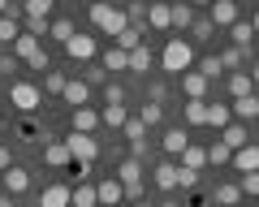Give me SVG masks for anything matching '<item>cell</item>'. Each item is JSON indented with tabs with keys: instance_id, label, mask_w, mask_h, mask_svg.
<instances>
[{
	"instance_id": "cell-1",
	"label": "cell",
	"mask_w": 259,
	"mask_h": 207,
	"mask_svg": "<svg viewBox=\"0 0 259 207\" xmlns=\"http://www.w3.org/2000/svg\"><path fill=\"white\" fill-rule=\"evenodd\" d=\"M91 22L104 30V35H112V39H121V35L130 30V18H125V9L108 5V0H95V5H91Z\"/></svg>"
},
{
	"instance_id": "cell-2",
	"label": "cell",
	"mask_w": 259,
	"mask_h": 207,
	"mask_svg": "<svg viewBox=\"0 0 259 207\" xmlns=\"http://www.w3.org/2000/svg\"><path fill=\"white\" fill-rule=\"evenodd\" d=\"M160 65H164L168 74H177V78L190 74V65H194V47L186 43V39H177V35H173V39L164 43V52H160Z\"/></svg>"
},
{
	"instance_id": "cell-3",
	"label": "cell",
	"mask_w": 259,
	"mask_h": 207,
	"mask_svg": "<svg viewBox=\"0 0 259 207\" xmlns=\"http://www.w3.org/2000/svg\"><path fill=\"white\" fill-rule=\"evenodd\" d=\"M65 142H69V156H74V164H91L95 156H100V138H91V134H78V130H74Z\"/></svg>"
},
{
	"instance_id": "cell-4",
	"label": "cell",
	"mask_w": 259,
	"mask_h": 207,
	"mask_svg": "<svg viewBox=\"0 0 259 207\" xmlns=\"http://www.w3.org/2000/svg\"><path fill=\"white\" fill-rule=\"evenodd\" d=\"M39 99H44V95H39L35 82H13V86H9V104L18 108V113H35Z\"/></svg>"
},
{
	"instance_id": "cell-5",
	"label": "cell",
	"mask_w": 259,
	"mask_h": 207,
	"mask_svg": "<svg viewBox=\"0 0 259 207\" xmlns=\"http://www.w3.org/2000/svg\"><path fill=\"white\" fill-rule=\"evenodd\" d=\"M39 207H74V190L69 186H48L39 194Z\"/></svg>"
},
{
	"instance_id": "cell-6",
	"label": "cell",
	"mask_w": 259,
	"mask_h": 207,
	"mask_svg": "<svg viewBox=\"0 0 259 207\" xmlns=\"http://www.w3.org/2000/svg\"><path fill=\"white\" fill-rule=\"evenodd\" d=\"M156 186L160 190H177V186H182V164H173V160L156 164Z\"/></svg>"
},
{
	"instance_id": "cell-7",
	"label": "cell",
	"mask_w": 259,
	"mask_h": 207,
	"mask_svg": "<svg viewBox=\"0 0 259 207\" xmlns=\"http://www.w3.org/2000/svg\"><path fill=\"white\" fill-rule=\"evenodd\" d=\"M212 22L216 26H238V0H212Z\"/></svg>"
},
{
	"instance_id": "cell-8",
	"label": "cell",
	"mask_w": 259,
	"mask_h": 207,
	"mask_svg": "<svg viewBox=\"0 0 259 207\" xmlns=\"http://www.w3.org/2000/svg\"><path fill=\"white\" fill-rule=\"evenodd\" d=\"M147 22H151V30H168L173 26V5H164V0L147 5Z\"/></svg>"
},
{
	"instance_id": "cell-9",
	"label": "cell",
	"mask_w": 259,
	"mask_h": 207,
	"mask_svg": "<svg viewBox=\"0 0 259 207\" xmlns=\"http://www.w3.org/2000/svg\"><path fill=\"white\" fill-rule=\"evenodd\" d=\"M65 52H69L74 61H91L95 57V35H74L69 43H65Z\"/></svg>"
},
{
	"instance_id": "cell-10",
	"label": "cell",
	"mask_w": 259,
	"mask_h": 207,
	"mask_svg": "<svg viewBox=\"0 0 259 207\" xmlns=\"http://www.w3.org/2000/svg\"><path fill=\"white\" fill-rule=\"evenodd\" d=\"M221 142L229 151H242L250 142V134H246V125H242V121H233V125H225V130H221Z\"/></svg>"
},
{
	"instance_id": "cell-11",
	"label": "cell",
	"mask_w": 259,
	"mask_h": 207,
	"mask_svg": "<svg viewBox=\"0 0 259 207\" xmlns=\"http://www.w3.org/2000/svg\"><path fill=\"white\" fill-rule=\"evenodd\" d=\"M95 190H100V203H104V207H121V198H125V186H121L117 177L100 181V186H95Z\"/></svg>"
},
{
	"instance_id": "cell-12",
	"label": "cell",
	"mask_w": 259,
	"mask_h": 207,
	"mask_svg": "<svg viewBox=\"0 0 259 207\" xmlns=\"http://www.w3.org/2000/svg\"><path fill=\"white\" fill-rule=\"evenodd\" d=\"M13 57H18V61H26V65H30L35 57H44V47H39V39H35V35H26V30H22V39L13 43Z\"/></svg>"
},
{
	"instance_id": "cell-13",
	"label": "cell",
	"mask_w": 259,
	"mask_h": 207,
	"mask_svg": "<svg viewBox=\"0 0 259 207\" xmlns=\"http://www.w3.org/2000/svg\"><path fill=\"white\" fill-rule=\"evenodd\" d=\"M44 164H52V169L74 164V156H69V142H48V147H44Z\"/></svg>"
},
{
	"instance_id": "cell-14",
	"label": "cell",
	"mask_w": 259,
	"mask_h": 207,
	"mask_svg": "<svg viewBox=\"0 0 259 207\" xmlns=\"http://www.w3.org/2000/svg\"><path fill=\"white\" fill-rule=\"evenodd\" d=\"M182 91L190 95V99H207V78L199 74V69H190V74H182Z\"/></svg>"
},
{
	"instance_id": "cell-15",
	"label": "cell",
	"mask_w": 259,
	"mask_h": 207,
	"mask_svg": "<svg viewBox=\"0 0 259 207\" xmlns=\"http://www.w3.org/2000/svg\"><path fill=\"white\" fill-rule=\"evenodd\" d=\"M26 190H30V173L26 169H9L5 173V194L18 198V194H26Z\"/></svg>"
},
{
	"instance_id": "cell-16",
	"label": "cell",
	"mask_w": 259,
	"mask_h": 207,
	"mask_svg": "<svg viewBox=\"0 0 259 207\" xmlns=\"http://www.w3.org/2000/svg\"><path fill=\"white\" fill-rule=\"evenodd\" d=\"M233 164H238V173H259V147L246 142L242 151H233Z\"/></svg>"
},
{
	"instance_id": "cell-17",
	"label": "cell",
	"mask_w": 259,
	"mask_h": 207,
	"mask_svg": "<svg viewBox=\"0 0 259 207\" xmlns=\"http://www.w3.org/2000/svg\"><path fill=\"white\" fill-rule=\"evenodd\" d=\"M100 113H95V108H74V130L78 134H95V130H100Z\"/></svg>"
},
{
	"instance_id": "cell-18",
	"label": "cell",
	"mask_w": 259,
	"mask_h": 207,
	"mask_svg": "<svg viewBox=\"0 0 259 207\" xmlns=\"http://www.w3.org/2000/svg\"><path fill=\"white\" fill-rule=\"evenodd\" d=\"M117 181H121V186H139V181H143V160H134V156H130V160H121Z\"/></svg>"
},
{
	"instance_id": "cell-19",
	"label": "cell",
	"mask_w": 259,
	"mask_h": 207,
	"mask_svg": "<svg viewBox=\"0 0 259 207\" xmlns=\"http://www.w3.org/2000/svg\"><path fill=\"white\" fill-rule=\"evenodd\" d=\"M87 99H91V86H87L82 78H74V82L65 86V104H74V108H87Z\"/></svg>"
},
{
	"instance_id": "cell-20",
	"label": "cell",
	"mask_w": 259,
	"mask_h": 207,
	"mask_svg": "<svg viewBox=\"0 0 259 207\" xmlns=\"http://www.w3.org/2000/svg\"><path fill=\"white\" fill-rule=\"evenodd\" d=\"M233 117H238V121H255V117H259V95H242V99H233Z\"/></svg>"
},
{
	"instance_id": "cell-21",
	"label": "cell",
	"mask_w": 259,
	"mask_h": 207,
	"mask_svg": "<svg viewBox=\"0 0 259 207\" xmlns=\"http://www.w3.org/2000/svg\"><path fill=\"white\" fill-rule=\"evenodd\" d=\"M100 121L108 125V130H125V121H130V117H125V104H108V108L100 113Z\"/></svg>"
},
{
	"instance_id": "cell-22",
	"label": "cell",
	"mask_w": 259,
	"mask_h": 207,
	"mask_svg": "<svg viewBox=\"0 0 259 207\" xmlns=\"http://www.w3.org/2000/svg\"><path fill=\"white\" fill-rule=\"evenodd\" d=\"M186 147H190V134L186 130H168L164 134V151L168 156H186Z\"/></svg>"
},
{
	"instance_id": "cell-23",
	"label": "cell",
	"mask_w": 259,
	"mask_h": 207,
	"mask_svg": "<svg viewBox=\"0 0 259 207\" xmlns=\"http://www.w3.org/2000/svg\"><path fill=\"white\" fill-rule=\"evenodd\" d=\"M250 86H255V78H250L246 69H238V74L229 78V95H233V99H242V95H255Z\"/></svg>"
},
{
	"instance_id": "cell-24",
	"label": "cell",
	"mask_w": 259,
	"mask_h": 207,
	"mask_svg": "<svg viewBox=\"0 0 259 207\" xmlns=\"http://www.w3.org/2000/svg\"><path fill=\"white\" fill-rule=\"evenodd\" d=\"M246 61H250V52H246V47H225V52H221V65H225V69H233V74H238V69L246 65Z\"/></svg>"
},
{
	"instance_id": "cell-25",
	"label": "cell",
	"mask_w": 259,
	"mask_h": 207,
	"mask_svg": "<svg viewBox=\"0 0 259 207\" xmlns=\"http://www.w3.org/2000/svg\"><path fill=\"white\" fill-rule=\"evenodd\" d=\"M207 125H216V130L233 125V108H225V104H207Z\"/></svg>"
},
{
	"instance_id": "cell-26",
	"label": "cell",
	"mask_w": 259,
	"mask_h": 207,
	"mask_svg": "<svg viewBox=\"0 0 259 207\" xmlns=\"http://www.w3.org/2000/svg\"><path fill=\"white\" fill-rule=\"evenodd\" d=\"M203 164H207V151L203 147H186V156H182V169H194V173H203Z\"/></svg>"
},
{
	"instance_id": "cell-27",
	"label": "cell",
	"mask_w": 259,
	"mask_h": 207,
	"mask_svg": "<svg viewBox=\"0 0 259 207\" xmlns=\"http://www.w3.org/2000/svg\"><path fill=\"white\" fill-rule=\"evenodd\" d=\"M182 113H186V121H190V125H207V99H190Z\"/></svg>"
},
{
	"instance_id": "cell-28",
	"label": "cell",
	"mask_w": 259,
	"mask_h": 207,
	"mask_svg": "<svg viewBox=\"0 0 259 207\" xmlns=\"http://www.w3.org/2000/svg\"><path fill=\"white\" fill-rule=\"evenodd\" d=\"M173 26H177V30H190V26H194V13H190L186 0H173Z\"/></svg>"
},
{
	"instance_id": "cell-29",
	"label": "cell",
	"mask_w": 259,
	"mask_h": 207,
	"mask_svg": "<svg viewBox=\"0 0 259 207\" xmlns=\"http://www.w3.org/2000/svg\"><path fill=\"white\" fill-rule=\"evenodd\" d=\"M229 35H233V47H246V52H250V39H255V26H250V22L229 26Z\"/></svg>"
},
{
	"instance_id": "cell-30",
	"label": "cell",
	"mask_w": 259,
	"mask_h": 207,
	"mask_svg": "<svg viewBox=\"0 0 259 207\" xmlns=\"http://www.w3.org/2000/svg\"><path fill=\"white\" fill-rule=\"evenodd\" d=\"M130 69H134V74H147V69H151V47L147 43L130 52Z\"/></svg>"
},
{
	"instance_id": "cell-31",
	"label": "cell",
	"mask_w": 259,
	"mask_h": 207,
	"mask_svg": "<svg viewBox=\"0 0 259 207\" xmlns=\"http://www.w3.org/2000/svg\"><path fill=\"white\" fill-rule=\"evenodd\" d=\"M18 39H22L18 18H9V13H5V18H0V43H18Z\"/></svg>"
},
{
	"instance_id": "cell-32",
	"label": "cell",
	"mask_w": 259,
	"mask_h": 207,
	"mask_svg": "<svg viewBox=\"0 0 259 207\" xmlns=\"http://www.w3.org/2000/svg\"><path fill=\"white\" fill-rule=\"evenodd\" d=\"M143 35H147V30H143V26H130L125 35L117 39V47H121V52H134V47H143Z\"/></svg>"
},
{
	"instance_id": "cell-33",
	"label": "cell",
	"mask_w": 259,
	"mask_h": 207,
	"mask_svg": "<svg viewBox=\"0 0 259 207\" xmlns=\"http://www.w3.org/2000/svg\"><path fill=\"white\" fill-rule=\"evenodd\" d=\"M104 69H130V52H121L117 43L104 52Z\"/></svg>"
},
{
	"instance_id": "cell-34",
	"label": "cell",
	"mask_w": 259,
	"mask_h": 207,
	"mask_svg": "<svg viewBox=\"0 0 259 207\" xmlns=\"http://www.w3.org/2000/svg\"><path fill=\"white\" fill-rule=\"evenodd\" d=\"M242 198V186H216V194H212V203H221V207H233Z\"/></svg>"
},
{
	"instance_id": "cell-35",
	"label": "cell",
	"mask_w": 259,
	"mask_h": 207,
	"mask_svg": "<svg viewBox=\"0 0 259 207\" xmlns=\"http://www.w3.org/2000/svg\"><path fill=\"white\" fill-rule=\"evenodd\" d=\"M207 164H216V169H221V164H233V151L225 147V142H212V147H207Z\"/></svg>"
},
{
	"instance_id": "cell-36",
	"label": "cell",
	"mask_w": 259,
	"mask_h": 207,
	"mask_svg": "<svg viewBox=\"0 0 259 207\" xmlns=\"http://www.w3.org/2000/svg\"><path fill=\"white\" fill-rule=\"evenodd\" d=\"M212 35H216V22H212V18H194L190 39H199V43H203V39H212Z\"/></svg>"
},
{
	"instance_id": "cell-37",
	"label": "cell",
	"mask_w": 259,
	"mask_h": 207,
	"mask_svg": "<svg viewBox=\"0 0 259 207\" xmlns=\"http://www.w3.org/2000/svg\"><path fill=\"white\" fill-rule=\"evenodd\" d=\"M44 86H48L52 95H65V86H69V78H65L61 69H48V74H44Z\"/></svg>"
},
{
	"instance_id": "cell-38",
	"label": "cell",
	"mask_w": 259,
	"mask_h": 207,
	"mask_svg": "<svg viewBox=\"0 0 259 207\" xmlns=\"http://www.w3.org/2000/svg\"><path fill=\"white\" fill-rule=\"evenodd\" d=\"M95 203H100V190L95 186H78L74 190V207H95Z\"/></svg>"
},
{
	"instance_id": "cell-39",
	"label": "cell",
	"mask_w": 259,
	"mask_h": 207,
	"mask_svg": "<svg viewBox=\"0 0 259 207\" xmlns=\"http://www.w3.org/2000/svg\"><path fill=\"white\" fill-rule=\"evenodd\" d=\"M22 30L35 35V39H44V35H52V22H48V18H26V26H22Z\"/></svg>"
},
{
	"instance_id": "cell-40",
	"label": "cell",
	"mask_w": 259,
	"mask_h": 207,
	"mask_svg": "<svg viewBox=\"0 0 259 207\" xmlns=\"http://www.w3.org/2000/svg\"><path fill=\"white\" fill-rule=\"evenodd\" d=\"M22 13H26V18H48V13H52V0H26Z\"/></svg>"
},
{
	"instance_id": "cell-41",
	"label": "cell",
	"mask_w": 259,
	"mask_h": 207,
	"mask_svg": "<svg viewBox=\"0 0 259 207\" xmlns=\"http://www.w3.org/2000/svg\"><path fill=\"white\" fill-rule=\"evenodd\" d=\"M52 39H56V43H69V39H74V22H69V18L52 22Z\"/></svg>"
},
{
	"instance_id": "cell-42",
	"label": "cell",
	"mask_w": 259,
	"mask_h": 207,
	"mask_svg": "<svg viewBox=\"0 0 259 207\" xmlns=\"http://www.w3.org/2000/svg\"><path fill=\"white\" fill-rule=\"evenodd\" d=\"M125 18H130V26H143V22H147V5H143V0H130Z\"/></svg>"
},
{
	"instance_id": "cell-43",
	"label": "cell",
	"mask_w": 259,
	"mask_h": 207,
	"mask_svg": "<svg viewBox=\"0 0 259 207\" xmlns=\"http://www.w3.org/2000/svg\"><path fill=\"white\" fill-rule=\"evenodd\" d=\"M125 138H130V142L147 138V125H143V117H130V121H125Z\"/></svg>"
},
{
	"instance_id": "cell-44",
	"label": "cell",
	"mask_w": 259,
	"mask_h": 207,
	"mask_svg": "<svg viewBox=\"0 0 259 207\" xmlns=\"http://www.w3.org/2000/svg\"><path fill=\"white\" fill-rule=\"evenodd\" d=\"M143 125H160V117H164V104H143Z\"/></svg>"
},
{
	"instance_id": "cell-45",
	"label": "cell",
	"mask_w": 259,
	"mask_h": 207,
	"mask_svg": "<svg viewBox=\"0 0 259 207\" xmlns=\"http://www.w3.org/2000/svg\"><path fill=\"white\" fill-rule=\"evenodd\" d=\"M82 82H87V86H108V69H104V65H91Z\"/></svg>"
},
{
	"instance_id": "cell-46",
	"label": "cell",
	"mask_w": 259,
	"mask_h": 207,
	"mask_svg": "<svg viewBox=\"0 0 259 207\" xmlns=\"http://www.w3.org/2000/svg\"><path fill=\"white\" fill-rule=\"evenodd\" d=\"M221 69H225V65H221V57H207V61H199V74H203L207 82H212V78L221 74Z\"/></svg>"
},
{
	"instance_id": "cell-47",
	"label": "cell",
	"mask_w": 259,
	"mask_h": 207,
	"mask_svg": "<svg viewBox=\"0 0 259 207\" xmlns=\"http://www.w3.org/2000/svg\"><path fill=\"white\" fill-rule=\"evenodd\" d=\"M18 69H22V61L13 57V52H5V57H0V74H5V78H13Z\"/></svg>"
},
{
	"instance_id": "cell-48",
	"label": "cell",
	"mask_w": 259,
	"mask_h": 207,
	"mask_svg": "<svg viewBox=\"0 0 259 207\" xmlns=\"http://www.w3.org/2000/svg\"><path fill=\"white\" fill-rule=\"evenodd\" d=\"M242 194H259V173H242Z\"/></svg>"
},
{
	"instance_id": "cell-49",
	"label": "cell",
	"mask_w": 259,
	"mask_h": 207,
	"mask_svg": "<svg viewBox=\"0 0 259 207\" xmlns=\"http://www.w3.org/2000/svg\"><path fill=\"white\" fill-rule=\"evenodd\" d=\"M104 104H125V91H121L117 82H108L104 86Z\"/></svg>"
},
{
	"instance_id": "cell-50",
	"label": "cell",
	"mask_w": 259,
	"mask_h": 207,
	"mask_svg": "<svg viewBox=\"0 0 259 207\" xmlns=\"http://www.w3.org/2000/svg\"><path fill=\"white\" fill-rule=\"evenodd\" d=\"M194 186H199V173H194V169H182V190H194Z\"/></svg>"
},
{
	"instance_id": "cell-51",
	"label": "cell",
	"mask_w": 259,
	"mask_h": 207,
	"mask_svg": "<svg viewBox=\"0 0 259 207\" xmlns=\"http://www.w3.org/2000/svg\"><path fill=\"white\" fill-rule=\"evenodd\" d=\"M130 156H134V160H143V156H147V138H139V142H130Z\"/></svg>"
},
{
	"instance_id": "cell-52",
	"label": "cell",
	"mask_w": 259,
	"mask_h": 207,
	"mask_svg": "<svg viewBox=\"0 0 259 207\" xmlns=\"http://www.w3.org/2000/svg\"><path fill=\"white\" fill-rule=\"evenodd\" d=\"M13 169V156H9V147H0V173H9Z\"/></svg>"
},
{
	"instance_id": "cell-53",
	"label": "cell",
	"mask_w": 259,
	"mask_h": 207,
	"mask_svg": "<svg viewBox=\"0 0 259 207\" xmlns=\"http://www.w3.org/2000/svg\"><path fill=\"white\" fill-rule=\"evenodd\" d=\"M13 9V0H0V18H5V13H9Z\"/></svg>"
},
{
	"instance_id": "cell-54",
	"label": "cell",
	"mask_w": 259,
	"mask_h": 207,
	"mask_svg": "<svg viewBox=\"0 0 259 207\" xmlns=\"http://www.w3.org/2000/svg\"><path fill=\"white\" fill-rule=\"evenodd\" d=\"M0 207H13V194H0Z\"/></svg>"
},
{
	"instance_id": "cell-55",
	"label": "cell",
	"mask_w": 259,
	"mask_h": 207,
	"mask_svg": "<svg viewBox=\"0 0 259 207\" xmlns=\"http://www.w3.org/2000/svg\"><path fill=\"white\" fill-rule=\"evenodd\" d=\"M250 26H255V35H259V9H255V13H250Z\"/></svg>"
},
{
	"instance_id": "cell-56",
	"label": "cell",
	"mask_w": 259,
	"mask_h": 207,
	"mask_svg": "<svg viewBox=\"0 0 259 207\" xmlns=\"http://www.w3.org/2000/svg\"><path fill=\"white\" fill-rule=\"evenodd\" d=\"M250 78H255V82H259V61H255V65H250Z\"/></svg>"
},
{
	"instance_id": "cell-57",
	"label": "cell",
	"mask_w": 259,
	"mask_h": 207,
	"mask_svg": "<svg viewBox=\"0 0 259 207\" xmlns=\"http://www.w3.org/2000/svg\"><path fill=\"white\" fill-rule=\"evenodd\" d=\"M160 207H182V203H173V198H164V203H160Z\"/></svg>"
},
{
	"instance_id": "cell-58",
	"label": "cell",
	"mask_w": 259,
	"mask_h": 207,
	"mask_svg": "<svg viewBox=\"0 0 259 207\" xmlns=\"http://www.w3.org/2000/svg\"><path fill=\"white\" fill-rule=\"evenodd\" d=\"M134 207H151V203H143V198H139V203H134Z\"/></svg>"
},
{
	"instance_id": "cell-59",
	"label": "cell",
	"mask_w": 259,
	"mask_h": 207,
	"mask_svg": "<svg viewBox=\"0 0 259 207\" xmlns=\"http://www.w3.org/2000/svg\"><path fill=\"white\" fill-rule=\"evenodd\" d=\"M194 5H212V0H194Z\"/></svg>"
},
{
	"instance_id": "cell-60",
	"label": "cell",
	"mask_w": 259,
	"mask_h": 207,
	"mask_svg": "<svg viewBox=\"0 0 259 207\" xmlns=\"http://www.w3.org/2000/svg\"><path fill=\"white\" fill-rule=\"evenodd\" d=\"M0 147H5V134H0Z\"/></svg>"
},
{
	"instance_id": "cell-61",
	"label": "cell",
	"mask_w": 259,
	"mask_h": 207,
	"mask_svg": "<svg viewBox=\"0 0 259 207\" xmlns=\"http://www.w3.org/2000/svg\"><path fill=\"white\" fill-rule=\"evenodd\" d=\"M246 5H255V0H246Z\"/></svg>"
}]
</instances>
